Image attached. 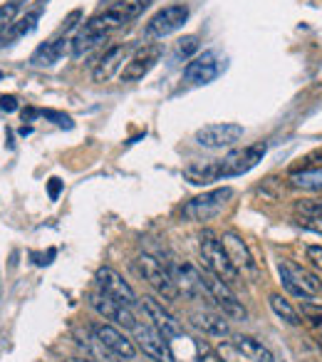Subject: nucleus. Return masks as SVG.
<instances>
[{"instance_id":"1","label":"nucleus","mask_w":322,"mask_h":362,"mask_svg":"<svg viewBox=\"0 0 322 362\" xmlns=\"http://www.w3.org/2000/svg\"><path fill=\"white\" fill-rule=\"evenodd\" d=\"M198 248H201L203 266H206L211 273H216L221 281H226L228 286H236V283L241 281V273H238L236 266L231 263L226 248H223L221 236H218L216 231L203 228L201 236H198Z\"/></svg>"},{"instance_id":"2","label":"nucleus","mask_w":322,"mask_h":362,"mask_svg":"<svg viewBox=\"0 0 322 362\" xmlns=\"http://www.w3.org/2000/svg\"><path fill=\"white\" fill-rule=\"evenodd\" d=\"M121 28V21L112 13V8H107L105 13H97L95 18L82 25V30L72 37V55L75 57H82L85 52H90L92 47H97L100 42H105L109 37L112 30Z\"/></svg>"},{"instance_id":"3","label":"nucleus","mask_w":322,"mask_h":362,"mask_svg":"<svg viewBox=\"0 0 322 362\" xmlns=\"http://www.w3.org/2000/svg\"><path fill=\"white\" fill-rule=\"evenodd\" d=\"M278 273H280L282 286L295 298H300V300H310V298H315L317 293L322 291V281L315 273L302 266H295V263H290V261L278 263Z\"/></svg>"},{"instance_id":"4","label":"nucleus","mask_w":322,"mask_h":362,"mask_svg":"<svg viewBox=\"0 0 322 362\" xmlns=\"http://www.w3.org/2000/svg\"><path fill=\"white\" fill-rule=\"evenodd\" d=\"M201 276H203V283H206L208 296H211V300L221 308L223 315L231 317V320H246L248 310L243 308V303L236 298V293L231 291V286H228L226 281H221L216 273L208 271V268H203Z\"/></svg>"},{"instance_id":"5","label":"nucleus","mask_w":322,"mask_h":362,"mask_svg":"<svg viewBox=\"0 0 322 362\" xmlns=\"http://www.w3.org/2000/svg\"><path fill=\"white\" fill-rule=\"evenodd\" d=\"M233 197V189L231 187H223V189H213V192H206L201 194V197L191 199V202L184 206V216L189 218V221H211V218H216L218 214L226 209L228 199Z\"/></svg>"},{"instance_id":"6","label":"nucleus","mask_w":322,"mask_h":362,"mask_svg":"<svg viewBox=\"0 0 322 362\" xmlns=\"http://www.w3.org/2000/svg\"><path fill=\"white\" fill-rule=\"evenodd\" d=\"M136 266H139V273L144 276V281L149 283V286L154 288V291L159 293V296L164 298V300H177V298H179L177 281H174L172 273H169L167 268L161 266V263L156 261L154 256L144 253V256H139Z\"/></svg>"},{"instance_id":"7","label":"nucleus","mask_w":322,"mask_h":362,"mask_svg":"<svg viewBox=\"0 0 322 362\" xmlns=\"http://www.w3.org/2000/svg\"><path fill=\"white\" fill-rule=\"evenodd\" d=\"M90 308L97 313V315L105 317V320L117 322V325L126 327V330H134V327L139 325L129 305L119 303L117 298L107 296V293H105V291H100V288H97L95 293H90Z\"/></svg>"},{"instance_id":"8","label":"nucleus","mask_w":322,"mask_h":362,"mask_svg":"<svg viewBox=\"0 0 322 362\" xmlns=\"http://www.w3.org/2000/svg\"><path fill=\"white\" fill-rule=\"evenodd\" d=\"M198 146L203 149H226L236 141L243 139V127L233 122H218V124H206L193 134Z\"/></svg>"},{"instance_id":"9","label":"nucleus","mask_w":322,"mask_h":362,"mask_svg":"<svg viewBox=\"0 0 322 362\" xmlns=\"http://www.w3.org/2000/svg\"><path fill=\"white\" fill-rule=\"evenodd\" d=\"M189 21V8L186 6H169V8H161L144 28V35L149 40H156V37H167L172 33L181 30L184 23Z\"/></svg>"},{"instance_id":"10","label":"nucleus","mask_w":322,"mask_h":362,"mask_svg":"<svg viewBox=\"0 0 322 362\" xmlns=\"http://www.w3.org/2000/svg\"><path fill=\"white\" fill-rule=\"evenodd\" d=\"M263 156H266V144H263V141L253 146H243V149H233L231 154H226L221 159L223 179L248 174L251 169H256L258 161H263Z\"/></svg>"},{"instance_id":"11","label":"nucleus","mask_w":322,"mask_h":362,"mask_svg":"<svg viewBox=\"0 0 322 362\" xmlns=\"http://www.w3.org/2000/svg\"><path fill=\"white\" fill-rule=\"evenodd\" d=\"M161 55H164V47H161L159 42L139 47V50L134 52V57L124 65V70H121V82L144 80V77L156 67V62L161 60Z\"/></svg>"},{"instance_id":"12","label":"nucleus","mask_w":322,"mask_h":362,"mask_svg":"<svg viewBox=\"0 0 322 362\" xmlns=\"http://www.w3.org/2000/svg\"><path fill=\"white\" fill-rule=\"evenodd\" d=\"M134 332H136V342H139V350L146 357H151L154 362H177L174 360L172 345H169V337L161 335L156 327L136 325Z\"/></svg>"},{"instance_id":"13","label":"nucleus","mask_w":322,"mask_h":362,"mask_svg":"<svg viewBox=\"0 0 322 362\" xmlns=\"http://www.w3.org/2000/svg\"><path fill=\"white\" fill-rule=\"evenodd\" d=\"M90 330H92V335H95L97 340L107 347V350L114 352L117 357H124V360H134V357H136L134 340H129V337H126L121 330H117L114 325H107V322H95Z\"/></svg>"},{"instance_id":"14","label":"nucleus","mask_w":322,"mask_h":362,"mask_svg":"<svg viewBox=\"0 0 322 362\" xmlns=\"http://www.w3.org/2000/svg\"><path fill=\"white\" fill-rule=\"evenodd\" d=\"M95 281H97V288L105 291L107 296L117 298V300L124 303V305H129V308L136 305V293L131 291V286L114 271V268H109V266L100 268L97 276H95Z\"/></svg>"},{"instance_id":"15","label":"nucleus","mask_w":322,"mask_h":362,"mask_svg":"<svg viewBox=\"0 0 322 362\" xmlns=\"http://www.w3.org/2000/svg\"><path fill=\"white\" fill-rule=\"evenodd\" d=\"M172 276H174V281H177L179 293H184L186 298H191V300H201V298L211 300V296H208V291H206V283H203V276H201L198 268L189 266V263H184V266H174Z\"/></svg>"},{"instance_id":"16","label":"nucleus","mask_w":322,"mask_h":362,"mask_svg":"<svg viewBox=\"0 0 322 362\" xmlns=\"http://www.w3.org/2000/svg\"><path fill=\"white\" fill-rule=\"evenodd\" d=\"M141 308H144L146 315H149V320L154 322V327L164 337H179L184 332L181 330V322H179L177 317H174L172 313L164 308V303L156 300V298L144 296V298H141Z\"/></svg>"},{"instance_id":"17","label":"nucleus","mask_w":322,"mask_h":362,"mask_svg":"<svg viewBox=\"0 0 322 362\" xmlns=\"http://www.w3.org/2000/svg\"><path fill=\"white\" fill-rule=\"evenodd\" d=\"M218 70H221V65H218L216 52L206 50L203 55H196L184 67V80L189 85H208V82H213L218 77Z\"/></svg>"},{"instance_id":"18","label":"nucleus","mask_w":322,"mask_h":362,"mask_svg":"<svg viewBox=\"0 0 322 362\" xmlns=\"http://www.w3.org/2000/svg\"><path fill=\"white\" fill-rule=\"evenodd\" d=\"M221 241H223V248H226L228 258H231V263L236 266V271L256 276V273H258L256 261H253L251 251H248V246L243 243V238L236 236V233H223Z\"/></svg>"},{"instance_id":"19","label":"nucleus","mask_w":322,"mask_h":362,"mask_svg":"<svg viewBox=\"0 0 322 362\" xmlns=\"http://www.w3.org/2000/svg\"><path fill=\"white\" fill-rule=\"evenodd\" d=\"M184 179L193 187H206L213 181L223 179V169H221V159L216 161H198V164H189L184 169Z\"/></svg>"},{"instance_id":"20","label":"nucleus","mask_w":322,"mask_h":362,"mask_svg":"<svg viewBox=\"0 0 322 362\" xmlns=\"http://www.w3.org/2000/svg\"><path fill=\"white\" fill-rule=\"evenodd\" d=\"M67 50H72V40L70 37H57V40H50L45 45H40L30 57L32 67H50L55 65L60 57L67 55Z\"/></svg>"},{"instance_id":"21","label":"nucleus","mask_w":322,"mask_h":362,"mask_svg":"<svg viewBox=\"0 0 322 362\" xmlns=\"http://www.w3.org/2000/svg\"><path fill=\"white\" fill-rule=\"evenodd\" d=\"M126 57V45H114L102 55V60L97 62V67L92 70V80L95 82H107L117 70L121 67Z\"/></svg>"},{"instance_id":"22","label":"nucleus","mask_w":322,"mask_h":362,"mask_svg":"<svg viewBox=\"0 0 322 362\" xmlns=\"http://www.w3.org/2000/svg\"><path fill=\"white\" fill-rule=\"evenodd\" d=\"M233 345H236V350L251 362H275V355H273L261 340H256V337H251V335H236Z\"/></svg>"},{"instance_id":"23","label":"nucleus","mask_w":322,"mask_h":362,"mask_svg":"<svg viewBox=\"0 0 322 362\" xmlns=\"http://www.w3.org/2000/svg\"><path fill=\"white\" fill-rule=\"evenodd\" d=\"M37 21H40V11H30L23 18H18V21H13L11 25H8V30L0 33V45H8V42L30 35V33L37 28Z\"/></svg>"},{"instance_id":"24","label":"nucleus","mask_w":322,"mask_h":362,"mask_svg":"<svg viewBox=\"0 0 322 362\" xmlns=\"http://www.w3.org/2000/svg\"><path fill=\"white\" fill-rule=\"evenodd\" d=\"M151 6V0H117L112 3V13L121 21V25L129 21H136L139 16H144V11Z\"/></svg>"},{"instance_id":"25","label":"nucleus","mask_w":322,"mask_h":362,"mask_svg":"<svg viewBox=\"0 0 322 362\" xmlns=\"http://www.w3.org/2000/svg\"><path fill=\"white\" fill-rule=\"evenodd\" d=\"M290 187L292 189H302V192L322 194V169L292 171V174H290Z\"/></svg>"},{"instance_id":"26","label":"nucleus","mask_w":322,"mask_h":362,"mask_svg":"<svg viewBox=\"0 0 322 362\" xmlns=\"http://www.w3.org/2000/svg\"><path fill=\"white\" fill-rule=\"evenodd\" d=\"M268 303H270V308H273V313H275L278 317H280L285 325H292V327H297L302 322V317H300V313L295 310V308L290 305V300L287 298H282L280 293H270V298H268Z\"/></svg>"},{"instance_id":"27","label":"nucleus","mask_w":322,"mask_h":362,"mask_svg":"<svg viewBox=\"0 0 322 362\" xmlns=\"http://www.w3.org/2000/svg\"><path fill=\"white\" fill-rule=\"evenodd\" d=\"M193 325L201 327L203 332H208V335H228L231 332V327H228V322L223 320L221 315H211V313H198V315H193Z\"/></svg>"},{"instance_id":"28","label":"nucleus","mask_w":322,"mask_h":362,"mask_svg":"<svg viewBox=\"0 0 322 362\" xmlns=\"http://www.w3.org/2000/svg\"><path fill=\"white\" fill-rule=\"evenodd\" d=\"M305 169H322V146H317V149L307 151L305 156H300L297 164L290 169V174L292 171H305Z\"/></svg>"},{"instance_id":"29","label":"nucleus","mask_w":322,"mask_h":362,"mask_svg":"<svg viewBox=\"0 0 322 362\" xmlns=\"http://www.w3.org/2000/svg\"><path fill=\"white\" fill-rule=\"evenodd\" d=\"M295 214L302 218H322V199H307L295 204Z\"/></svg>"},{"instance_id":"30","label":"nucleus","mask_w":322,"mask_h":362,"mask_svg":"<svg viewBox=\"0 0 322 362\" xmlns=\"http://www.w3.org/2000/svg\"><path fill=\"white\" fill-rule=\"evenodd\" d=\"M20 11V3L18 0H11L8 6H0V25H11L13 21H16V13Z\"/></svg>"},{"instance_id":"31","label":"nucleus","mask_w":322,"mask_h":362,"mask_svg":"<svg viewBox=\"0 0 322 362\" xmlns=\"http://www.w3.org/2000/svg\"><path fill=\"white\" fill-rule=\"evenodd\" d=\"M193 52H198V37L196 35H186L184 40H179V55L191 57Z\"/></svg>"},{"instance_id":"32","label":"nucleus","mask_w":322,"mask_h":362,"mask_svg":"<svg viewBox=\"0 0 322 362\" xmlns=\"http://www.w3.org/2000/svg\"><path fill=\"white\" fill-rule=\"evenodd\" d=\"M198 362H223V360L213 347H208L206 342H201V345H198Z\"/></svg>"},{"instance_id":"33","label":"nucleus","mask_w":322,"mask_h":362,"mask_svg":"<svg viewBox=\"0 0 322 362\" xmlns=\"http://www.w3.org/2000/svg\"><path fill=\"white\" fill-rule=\"evenodd\" d=\"M42 115L47 117V119H55L57 127H65V129H72V119L67 115H60V112H52V110H45Z\"/></svg>"},{"instance_id":"34","label":"nucleus","mask_w":322,"mask_h":362,"mask_svg":"<svg viewBox=\"0 0 322 362\" xmlns=\"http://www.w3.org/2000/svg\"><path fill=\"white\" fill-rule=\"evenodd\" d=\"M0 110H3V112H16L18 110V100L13 95H3V97H0Z\"/></svg>"},{"instance_id":"35","label":"nucleus","mask_w":322,"mask_h":362,"mask_svg":"<svg viewBox=\"0 0 322 362\" xmlns=\"http://www.w3.org/2000/svg\"><path fill=\"white\" fill-rule=\"evenodd\" d=\"M307 258H310L315 266L322 268V246H310V248H307Z\"/></svg>"},{"instance_id":"36","label":"nucleus","mask_w":322,"mask_h":362,"mask_svg":"<svg viewBox=\"0 0 322 362\" xmlns=\"http://www.w3.org/2000/svg\"><path fill=\"white\" fill-rule=\"evenodd\" d=\"M60 192H62V181L60 179H50V184H47V194H50L52 202L60 197Z\"/></svg>"},{"instance_id":"37","label":"nucleus","mask_w":322,"mask_h":362,"mask_svg":"<svg viewBox=\"0 0 322 362\" xmlns=\"http://www.w3.org/2000/svg\"><path fill=\"white\" fill-rule=\"evenodd\" d=\"M82 18V11H72L70 16H67V21H65V25H62V33H67V30H72V28L77 25V21Z\"/></svg>"},{"instance_id":"38","label":"nucleus","mask_w":322,"mask_h":362,"mask_svg":"<svg viewBox=\"0 0 322 362\" xmlns=\"http://www.w3.org/2000/svg\"><path fill=\"white\" fill-rule=\"evenodd\" d=\"M35 115H37L35 110H25V112H23V119H28V122H30V119H32V117H35Z\"/></svg>"},{"instance_id":"39","label":"nucleus","mask_w":322,"mask_h":362,"mask_svg":"<svg viewBox=\"0 0 322 362\" xmlns=\"http://www.w3.org/2000/svg\"><path fill=\"white\" fill-rule=\"evenodd\" d=\"M70 362H92V360H77V357H75V360H70Z\"/></svg>"},{"instance_id":"40","label":"nucleus","mask_w":322,"mask_h":362,"mask_svg":"<svg viewBox=\"0 0 322 362\" xmlns=\"http://www.w3.org/2000/svg\"><path fill=\"white\" fill-rule=\"evenodd\" d=\"M0 80H3V72H0Z\"/></svg>"}]
</instances>
